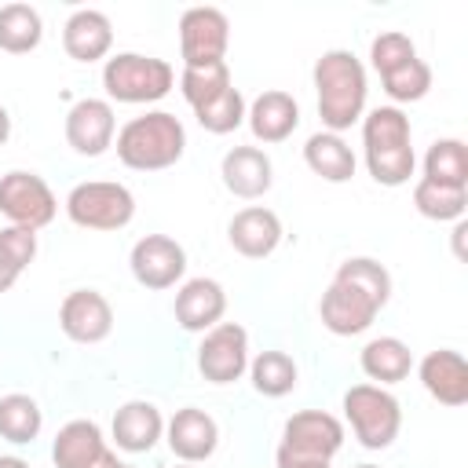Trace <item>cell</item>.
Wrapping results in <instances>:
<instances>
[{
  "mask_svg": "<svg viewBox=\"0 0 468 468\" xmlns=\"http://www.w3.org/2000/svg\"><path fill=\"white\" fill-rule=\"evenodd\" d=\"M314 80V95H318V117L325 124V132H347L355 121H362L366 113V95H369V80H366V66L358 55H351L347 48H329L314 58L311 69Z\"/></svg>",
  "mask_w": 468,
  "mask_h": 468,
  "instance_id": "obj_1",
  "label": "cell"
},
{
  "mask_svg": "<svg viewBox=\"0 0 468 468\" xmlns=\"http://www.w3.org/2000/svg\"><path fill=\"white\" fill-rule=\"evenodd\" d=\"M362 150H366V168L380 186L410 183L417 168V154H413L410 117L399 106H377L362 117Z\"/></svg>",
  "mask_w": 468,
  "mask_h": 468,
  "instance_id": "obj_2",
  "label": "cell"
},
{
  "mask_svg": "<svg viewBox=\"0 0 468 468\" xmlns=\"http://www.w3.org/2000/svg\"><path fill=\"white\" fill-rule=\"evenodd\" d=\"M186 150V128L168 110H146L117 132V157L132 172L172 168Z\"/></svg>",
  "mask_w": 468,
  "mask_h": 468,
  "instance_id": "obj_3",
  "label": "cell"
},
{
  "mask_svg": "<svg viewBox=\"0 0 468 468\" xmlns=\"http://www.w3.org/2000/svg\"><path fill=\"white\" fill-rule=\"evenodd\" d=\"M176 69L172 62L157 55H139V51H117L102 66V88L110 102H157L172 91Z\"/></svg>",
  "mask_w": 468,
  "mask_h": 468,
  "instance_id": "obj_4",
  "label": "cell"
},
{
  "mask_svg": "<svg viewBox=\"0 0 468 468\" xmlns=\"http://www.w3.org/2000/svg\"><path fill=\"white\" fill-rule=\"evenodd\" d=\"M344 417L366 450H388L402 428L399 399L380 384H355L344 391Z\"/></svg>",
  "mask_w": 468,
  "mask_h": 468,
  "instance_id": "obj_5",
  "label": "cell"
},
{
  "mask_svg": "<svg viewBox=\"0 0 468 468\" xmlns=\"http://www.w3.org/2000/svg\"><path fill=\"white\" fill-rule=\"evenodd\" d=\"M66 216L84 230H121L135 216V194L113 179H88L66 194Z\"/></svg>",
  "mask_w": 468,
  "mask_h": 468,
  "instance_id": "obj_6",
  "label": "cell"
},
{
  "mask_svg": "<svg viewBox=\"0 0 468 468\" xmlns=\"http://www.w3.org/2000/svg\"><path fill=\"white\" fill-rule=\"evenodd\" d=\"M0 212L11 219V227H29L40 230L55 219L58 201L51 194V186L26 168H15L7 176H0Z\"/></svg>",
  "mask_w": 468,
  "mask_h": 468,
  "instance_id": "obj_7",
  "label": "cell"
},
{
  "mask_svg": "<svg viewBox=\"0 0 468 468\" xmlns=\"http://www.w3.org/2000/svg\"><path fill=\"white\" fill-rule=\"evenodd\" d=\"M230 22L219 7H186L179 15V55L183 66H216L227 62Z\"/></svg>",
  "mask_w": 468,
  "mask_h": 468,
  "instance_id": "obj_8",
  "label": "cell"
},
{
  "mask_svg": "<svg viewBox=\"0 0 468 468\" xmlns=\"http://www.w3.org/2000/svg\"><path fill=\"white\" fill-rule=\"evenodd\" d=\"M197 369L208 384H234L249 373V333L238 322L212 325L197 344Z\"/></svg>",
  "mask_w": 468,
  "mask_h": 468,
  "instance_id": "obj_9",
  "label": "cell"
},
{
  "mask_svg": "<svg viewBox=\"0 0 468 468\" xmlns=\"http://www.w3.org/2000/svg\"><path fill=\"white\" fill-rule=\"evenodd\" d=\"M128 267L143 289H172L186 274V249L168 234H146L132 245Z\"/></svg>",
  "mask_w": 468,
  "mask_h": 468,
  "instance_id": "obj_10",
  "label": "cell"
},
{
  "mask_svg": "<svg viewBox=\"0 0 468 468\" xmlns=\"http://www.w3.org/2000/svg\"><path fill=\"white\" fill-rule=\"evenodd\" d=\"M344 446V424L325 413V410H300L285 420L282 428V446L285 453L296 457H318V461H333Z\"/></svg>",
  "mask_w": 468,
  "mask_h": 468,
  "instance_id": "obj_11",
  "label": "cell"
},
{
  "mask_svg": "<svg viewBox=\"0 0 468 468\" xmlns=\"http://www.w3.org/2000/svg\"><path fill=\"white\" fill-rule=\"evenodd\" d=\"M66 143L80 157H102L113 146L117 135V117L110 99H77L66 113Z\"/></svg>",
  "mask_w": 468,
  "mask_h": 468,
  "instance_id": "obj_12",
  "label": "cell"
},
{
  "mask_svg": "<svg viewBox=\"0 0 468 468\" xmlns=\"http://www.w3.org/2000/svg\"><path fill=\"white\" fill-rule=\"evenodd\" d=\"M318 314L333 336H358L373 325V318L380 314V303L373 296H366L362 289H355L351 282L333 278L318 300Z\"/></svg>",
  "mask_w": 468,
  "mask_h": 468,
  "instance_id": "obj_13",
  "label": "cell"
},
{
  "mask_svg": "<svg viewBox=\"0 0 468 468\" xmlns=\"http://www.w3.org/2000/svg\"><path fill=\"white\" fill-rule=\"evenodd\" d=\"M58 329L73 344H102L113 333V307L99 289H73L58 303Z\"/></svg>",
  "mask_w": 468,
  "mask_h": 468,
  "instance_id": "obj_14",
  "label": "cell"
},
{
  "mask_svg": "<svg viewBox=\"0 0 468 468\" xmlns=\"http://www.w3.org/2000/svg\"><path fill=\"white\" fill-rule=\"evenodd\" d=\"M165 442H168V450L183 464H197V461H208L216 453V446H219V424L205 410L183 406L165 424Z\"/></svg>",
  "mask_w": 468,
  "mask_h": 468,
  "instance_id": "obj_15",
  "label": "cell"
},
{
  "mask_svg": "<svg viewBox=\"0 0 468 468\" xmlns=\"http://www.w3.org/2000/svg\"><path fill=\"white\" fill-rule=\"evenodd\" d=\"M227 241L245 260H263L282 245V219L267 205H245L227 223Z\"/></svg>",
  "mask_w": 468,
  "mask_h": 468,
  "instance_id": "obj_16",
  "label": "cell"
},
{
  "mask_svg": "<svg viewBox=\"0 0 468 468\" xmlns=\"http://www.w3.org/2000/svg\"><path fill=\"white\" fill-rule=\"evenodd\" d=\"M172 311H176L179 329H186V333H208L227 314V292H223V285L216 278H190V282L179 285Z\"/></svg>",
  "mask_w": 468,
  "mask_h": 468,
  "instance_id": "obj_17",
  "label": "cell"
},
{
  "mask_svg": "<svg viewBox=\"0 0 468 468\" xmlns=\"http://www.w3.org/2000/svg\"><path fill=\"white\" fill-rule=\"evenodd\" d=\"M219 179L223 186L241 197V201H256L271 190L274 183V165L260 146H230L219 161Z\"/></svg>",
  "mask_w": 468,
  "mask_h": 468,
  "instance_id": "obj_18",
  "label": "cell"
},
{
  "mask_svg": "<svg viewBox=\"0 0 468 468\" xmlns=\"http://www.w3.org/2000/svg\"><path fill=\"white\" fill-rule=\"evenodd\" d=\"M417 373H420L424 391H428L435 402H442V406H450V410H457V406L468 402V362H464L461 351H453V347L428 351V355L420 358Z\"/></svg>",
  "mask_w": 468,
  "mask_h": 468,
  "instance_id": "obj_19",
  "label": "cell"
},
{
  "mask_svg": "<svg viewBox=\"0 0 468 468\" xmlns=\"http://www.w3.org/2000/svg\"><path fill=\"white\" fill-rule=\"evenodd\" d=\"M245 121L256 135V143L271 146V143H285L296 124H300V102L282 91V88H271V91H260L249 106H245Z\"/></svg>",
  "mask_w": 468,
  "mask_h": 468,
  "instance_id": "obj_20",
  "label": "cell"
},
{
  "mask_svg": "<svg viewBox=\"0 0 468 468\" xmlns=\"http://www.w3.org/2000/svg\"><path fill=\"white\" fill-rule=\"evenodd\" d=\"M62 48L77 62H99L113 48V26L99 7H77L62 26Z\"/></svg>",
  "mask_w": 468,
  "mask_h": 468,
  "instance_id": "obj_21",
  "label": "cell"
},
{
  "mask_svg": "<svg viewBox=\"0 0 468 468\" xmlns=\"http://www.w3.org/2000/svg\"><path fill=\"white\" fill-rule=\"evenodd\" d=\"M110 431H113L117 450H124V453H150L157 446V439L165 435V417H161V410L154 402L132 399V402H124L113 413Z\"/></svg>",
  "mask_w": 468,
  "mask_h": 468,
  "instance_id": "obj_22",
  "label": "cell"
},
{
  "mask_svg": "<svg viewBox=\"0 0 468 468\" xmlns=\"http://www.w3.org/2000/svg\"><path fill=\"white\" fill-rule=\"evenodd\" d=\"M110 446L102 439V428L95 420H69L58 428L55 442H51V461L55 468H91L99 457H106Z\"/></svg>",
  "mask_w": 468,
  "mask_h": 468,
  "instance_id": "obj_23",
  "label": "cell"
},
{
  "mask_svg": "<svg viewBox=\"0 0 468 468\" xmlns=\"http://www.w3.org/2000/svg\"><path fill=\"white\" fill-rule=\"evenodd\" d=\"M358 366H362V373H366L373 384L388 388V384H399V380L410 377V369H413V351H410V344L399 340V336H373V340L358 351Z\"/></svg>",
  "mask_w": 468,
  "mask_h": 468,
  "instance_id": "obj_24",
  "label": "cell"
},
{
  "mask_svg": "<svg viewBox=\"0 0 468 468\" xmlns=\"http://www.w3.org/2000/svg\"><path fill=\"white\" fill-rule=\"evenodd\" d=\"M303 161L307 168L325 179V183H347L355 176V150L344 143V135L336 132H314L307 143H303Z\"/></svg>",
  "mask_w": 468,
  "mask_h": 468,
  "instance_id": "obj_25",
  "label": "cell"
},
{
  "mask_svg": "<svg viewBox=\"0 0 468 468\" xmlns=\"http://www.w3.org/2000/svg\"><path fill=\"white\" fill-rule=\"evenodd\" d=\"M40 428H44V410L37 406L33 395H22V391L0 395V439L26 446L40 435Z\"/></svg>",
  "mask_w": 468,
  "mask_h": 468,
  "instance_id": "obj_26",
  "label": "cell"
},
{
  "mask_svg": "<svg viewBox=\"0 0 468 468\" xmlns=\"http://www.w3.org/2000/svg\"><path fill=\"white\" fill-rule=\"evenodd\" d=\"M44 22L40 11L29 4H4L0 7V51L7 55H26L40 44Z\"/></svg>",
  "mask_w": 468,
  "mask_h": 468,
  "instance_id": "obj_27",
  "label": "cell"
},
{
  "mask_svg": "<svg viewBox=\"0 0 468 468\" xmlns=\"http://www.w3.org/2000/svg\"><path fill=\"white\" fill-rule=\"evenodd\" d=\"M413 205L424 219H435V223H457L464 219V208H468V190L464 186H442V183H431V179H417L413 183Z\"/></svg>",
  "mask_w": 468,
  "mask_h": 468,
  "instance_id": "obj_28",
  "label": "cell"
},
{
  "mask_svg": "<svg viewBox=\"0 0 468 468\" xmlns=\"http://www.w3.org/2000/svg\"><path fill=\"white\" fill-rule=\"evenodd\" d=\"M296 362L285 351H260L256 358H249V380L263 399H282L296 388Z\"/></svg>",
  "mask_w": 468,
  "mask_h": 468,
  "instance_id": "obj_29",
  "label": "cell"
},
{
  "mask_svg": "<svg viewBox=\"0 0 468 468\" xmlns=\"http://www.w3.org/2000/svg\"><path fill=\"white\" fill-rule=\"evenodd\" d=\"M424 179L468 190V146L461 139H435L424 154Z\"/></svg>",
  "mask_w": 468,
  "mask_h": 468,
  "instance_id": "obj_30",
  "label": "cell"
},
{
  "mask_svg": "<svg viewBox=\"0 0 468 468\" xmlns=\"http://www.w3.org/2000/svg\"><path fill=\"white\" fill-rule=\"evenodd\" d=\"M230 84L234 80H230V66L227 62H216V66H183V73H179V91H183V99L194 110H201L212 99H219Z\"/></svg>",
  "mask_w": 468,
  "mask_h": 468,
  "instance_id": "obj_31",
  "label": "cell"
},
{
  "mask_svg": "<svg viewBox=\"0 0 468 468\" xmlns=\"http://www.w3.org/2000/svg\"><path fill=\"white\" fill-rule=\"evenodd\" d=\"M333 278L351 282L355 289H362L366 296H373L380 307L391 300V274H388V267H384L380 260H373V256H347V260L336 267Z\"/></svg>",
  "mask_w": 468,
  "mask_h": 468,
  "instance_id": "obj_32",
  "label": "cell"
},
{
  "mask_svg": "<svg viewBox=\"0 0 468 468\" xmlns=\"http://www.w3.org/2000/svg\"><path fill=\"white\" fill-rule=\"evenodd\" d=\"M380 84H384V91H388L391 102H417V99H424L428 88H431V66L417 55V58L402 62L399 69L384 73Z\"/></svg>",
  "mask_w": 468,
  "mask_h": 468,
  "instance_id": "obj_33",
  "label": "cell"
},
{
  "mask_svg": "<svg viewBox=\"0 0 468 468\" xmlns=\"http://www.w3.org/2000/svg\"><path fill=\"white\" fill-rule=\"evenodd\" d=\"M194 117H197V124H201L205 132H212V135H227V132H234V128L245 124V95L230 84L219 99H212L208 106L194 110Z\"/></svg>",
  "mask_w": 468,
  "mask_h": 468,
  "instance_id": "obj_34",
  "label": "cell"
},
{
  "mask_svg": "<svg viewBox=\"0 0 468 468\" xmlns=\"http://www.w3.org/2000/svg\"><path fill=\"white\" fill-rule=\"evenodd\" d=\"M410 58H417V44H413L406 33H399V29H384V33H377L373 44H369V62H373V69H377L380 77L391 73V69H399V66L410 62Z\"/></svg>",
  "mask_w": 468,
  "mask_h": 468,
  "instance_id": "obj_35",
  "label": "cell"
},
{
  "mask_svg": "<svg viewBox=\"0 0 468 468\" xmlns=\"http://www.w3.org/2000/svg\"><path fill=\"white\" fill-rule=\"evenodd\" d=\"M0 245H4V252H7L22 271L37 260V230H29V227H4V230H0Z\"/></svg>",
  "mask_w": 468,
  "mask_h": 468,
  "instance_id": "obj_36",
  "label": "cell"
},
{
  "mask_svg": "<svg viewBox=\"0 0 468 468\" xmlns=\"http://www.w3.org/2000/svg\"><path fill=\"white\" fill-rule=\"evenodd\" d=\"M274 461H278V468H329V461H318V457H296V453H285V450H278Z\"/></svg>",
  "mask_w": 468,
  "mask_h": 468,
  "instance_id": "obj_37",
  "label": "cell"
},
{
  "mask_svg": "<svg viewBox=\"0 0 468 468\" xmlns=\"http://www.w3.org/2000/svg\"><path fill=\"white\" fill-rule=\"evenodd\" d=\"M18 274H22V267L4 252V245H0V292H7L15 282H18Z\"/></svg>",
  "mask_w": 468,
  "mask_h": 468,
  "instance_id": "obj_38",
  "label": "cell"
},
{
  "mask_svg": "<svg viewBox=\"0 0 468 468\" xmlns=\"http://www.w3.org/2000/svg\"><path fill=\"white\" fill-rule=\"evenodd\" d=\"M464 234H468V223L457 219V227H453V252H457V260H464Z\"/></svg>",
  "mask_w": 468,
  "mask_h": 468,
  "instance_id": "obj_39",
  "label": "cell"
},
{
  "mask_svg": "<svg viewBox=\"0 0 468 468\" xmlns=\"http://www.w3.org/2000/svg\"><path fill=\"white\" fill-rule=\"evenodd\" d=\"M11 139V113H7V106H0V146Z\"/></svg>",
  "mask_w": 468,
  "mask_h": 468,
  "instance_id": "obj_40",
  "label": "cell"
},
{
  "mask_svg": "<svg viewBox=\"0 0 468 468\" xmlns=\"http://www.w3.org/2000/svg\"><path fill=\"white\" fill-rule=\"evenodd\" d=\"M91 468H124V461H117V453L110 450V453H106V457H99Z\"/></svg>",
  "mask_w": 468,
  "mask_h": 468,
  "instance_id": "obj_41",
  "label": "cell"
},
{
  "mask_svg": "<svg viewBox=\"0 0 468 468\" xmlns=\"http://www.w3.org/2000/svg\"><path fill=\"white\" fill-rule=\"evenodd\" d=\"M0 468H29V461H22L15 453H0Z\"/></svg>",
  "mask_w": 468,
  "mask_h": 468,
  "instance_id": "obj_42",
  "label": "cell"
},
{
  "mask_svg": "<svg viewBox=\"0 0 468 468\" xmlns=\"http://www.w3.org/2000/svg\"><path fill=\"white\" fill-rule=\"evenodd\" d=\"M355 468H377V464H355Z\"/></svg>",
  "mask_w": 468,
  "mask_h": 468,
  "instance_id": "obj_43",
  "label": "cell"
},
{
  "mask_svg": "<svg viewBox=\"0 0 468 468\" xmlns=\"http://www.w3.org/2000/svg\"><path fill=\"white\" fill-rule=\"evenodd\" d=\"M179 468H194V464H179Z\"/></svg>",
  "mask_w": 468,
  "mask_h": 468,
  "instance_id": "obj_44",
  "label": "cell"
},
{
  "mask_svg": "<svg viewBox=\"0 0 468 468\" xmlns=\"http://www.w3.org/2000/svg\"><path fill=\"white\" fill-rule=\"evenodd\" d=\"M124 468H132V464H124Z\"/></svg>",
  "mask_w": 468,
  "mask_h": 468,
  "instance_id": "obj_45",
  "label": "cell"
}]
</instances>
